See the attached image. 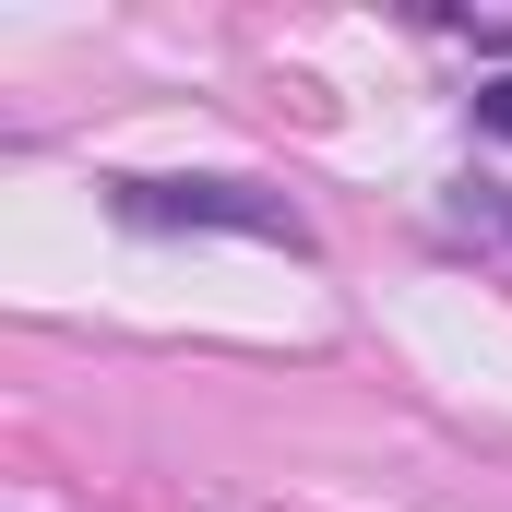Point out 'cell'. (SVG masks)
Instances as JSON below:
<instances>
[{
    "label": "cell",
    "mask_w": 512,
    "mask_h": 512,
    "mask_svg": "<svg viewBox=\"0 0 512 512\" xmlns=\"http://www.w3.org/2000/svg\"><path fill=\"white\" fill-rule=\"evenodd\" d=\"M501 227H512V191H501Z\"/></svg>",
    "instance_id": "obj_3"
},
{
    "label": "cell",
    "mask_w": 512,
    "mask_h": 512,
    "mask_svg": "<svg viewBox=\"0 0 512 512\" xmlns=\"http://www.w3.org/2000/svg\"><path fill=\"white\" fill-rule=\"evenodd\" d=\"M477 131H501V143H512V72H501V84H477Z\"/></svg>",
    "instance_id": "obj_2"
},
{
    "label": "cell",
    "mask_w": 512,
    "mask_h": 512,
    "mask_svg": "<svg viewBox=\"0 0 512 512\" xmlns=\"http://www.w3.org/2000/svg\"><path fill=\"white\" fill-rule=\"evenodd\" d=\"M120 227H215V239H262V251H310V215L262 179H108Z\"/></svg>",
    "instance_id": "obj_1"
}]
</instances>
